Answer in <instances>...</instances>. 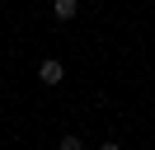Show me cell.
I'll list each match as a JSON object with an SVG mask.
<instances>
[{
    "label": "cell",
    "instance_id": "cell-2",
    "mask_svg": "<svg viewBox=\"0 0 155 150\" xmlns=\"http://www.w3.org/2000/svg\"><path fill=\"white\" fill-rule=\"evenodd\" d=\"M75 14H80V0H52V19H61V24H71Z\"/></svg>",
    "mask_w": 155,
    "mask_h": 150
},
{
    "label": "cell",
    "instance_id": "cell-4",
    "mask_svg": "<svg viewBox=\"0 0 155 150\" xmlns=\"http://www.w3.org/2000/svg\"><path fill=\"white\" fill-rule=\"evenodd\" d=\"M99 150H122V145H117V141H104V145H99Z\"/></svg>",
    "mask_w": 155,
    "mask_h": 150
},
{
    "label": "cell",
    "instance_id": "cell-3",
    "mask_svg": "<svg viewBox=\"0 0 155 150\" xmlns=\"http://www.w3.org/2000/svg\"><path fill=\"white\" fill-rule=\"evenodd\" d=\"M61 150H85V141H80L75 131H71V136H61Z\"/></svg>",
    "mask_w": 155,
    "mask_h": 150
},
{
    "label": "cell",
    "instance_id": "cell-1",
    "mask_svg": "<svg viewBox=\"0 0 155 150\" xmlns=\"http://www.w3.org/2000/svg\"><path fill=\"white\" fill-rule=\"evenodd\" d=\"M38 80H42V84H47V89H57V84H61V80H66V66H61V61H57V56H47V61H42V66H38Z\"/></svg>",
    "mask_w": 155,
    "mask_h": 150
}]
</instances>
